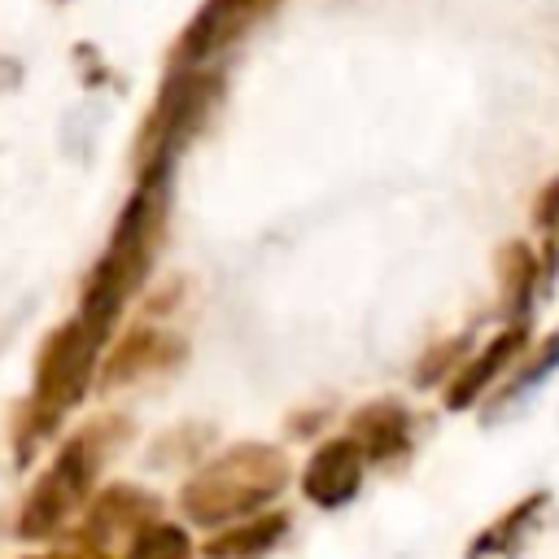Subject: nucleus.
<instances>
[{"mask_svg": "<svg viewBox=\"0 0 559 559\" xmlns=\"http://www.w3.org/2000/svg\"><path fill=\"white\" fill-rule=\"evenodd\" d=\"M166 214H170V175H135V188L122 201L114 231L105 240V253L87 271L83 293H79V310H74L105 341L114 336L122 310L148 284L157 245L166 236Z\"/></svg>", "mask_w": 559, "mask_h": 559, "instance_id": "1", "label": "nucleus"}, {"mask_svg": "<svg viewBox=\"0 0 559 559\" xmlns=\"http://www.w3.org/2000/svg\"><path fill=\"white\" fill-rule=\"evenodd\" d=\"M105 345L109 341L100 332H92L79 314L57 323L44 336V345L35 354L31 397L13 415V463L17 467H26L35 459V450L61 428V419L87 397V389L96 384Z\"/></svg>", "mask_w": 559, "mask_h": 559, "instance_id": "2", "label": "nucleus"}, {"mask_svg": "<svg viewBox=\"0 0 559 559\" xmlns=\"http://www.w3.org/2000/svg\"><path fill=\"white\" fill-rule=\"evenodd\" d=\"M127 441H131V419L127 415H96L74 437H66L57 445L52 463L31 480L26 498L17 502L13 533L22 542H48V537H57L87 507V493H92L100 467Z\"/></svg>", "mask_w": 559, "mask_h": 559, "instance_id": "3", "label": "nucleus"}, {"mask_svg": "<svg viewBox=\"0 0 559 559\" xmlns=\"http://www.w3.org/2000/svg\"><path fill=\"white\" fill-rule=\"evenodd\" d=\"M288 480H293V463L280 445L236 441L183 480L179 511L197 528H223V524L266 511L288 489Z\"/></svg>", "mask_w": 559, "mask_h": 559, "instance_id": "4", "label": "nucleus"}, {"mask_svg": "<svg viewBox=\"0 0 559 559\" xmlns=\"http://www.w3.org/2000/svg\"><path fill=\"white\" fill-rule=\"evenodd\" d=\"M223 96H227L223 70L170 66L135 135V175H170L179 153L210 127Z\"/></svg>", "mask_w": 559, "mask_h": 559, "instance_id": "5", "label": "nucleus"}, {"mask_svg": "<svg viewBox=\"0 0 559 559\" xmlns=\"http://www.w3.org/2000/svg\"><path fill=\"white\" fill-rule=\"evenodd\" d=\"M284 0H201V9L183 22L170 66H210L218 52L236 48L258 22L280 13Z\"/></svg>", "mask_w": 559, "mask_h": 559, "instance_id": "6", "label": "nucleus"}, {"mask_svg": "<svg viewBox=\"0 0 559 559\" xmlns=\"http://www.w3.org/2000/svg\"><path fill=\"white\" fill-rule=\"evenodd\" d=\"M188 358V341L153 319L127 328L105 354H100V371H96V384L105 393H118V389H131L140 380H153V376H166L175 371L179 362Z\"/></svg>", "mask_w": 559, "mask_h": 559, "instance_id": "7", "label": "nucleus"}, {"mask_svg": "<svg viewBox=\"0 0 559 559\" xmlns=\"http://www.w3.org/2000/svg\"><path fill=\"white\" fill-rule=\"evenodd\" d=\"M153 520H162V502L148 489L131 485V480H114V485H105L100 493L87 498L83 524L74 528V542L109 555L114 546H127Z\"/></svg>", "mask_w": 559, "mask_h": 559, "instance_id": "8", "label": "nucleus"}, {"mask_svg": "<svg viewBox=\"0 0 559 559\" xmlns=\"http://www.w3.org/2000/svg\"><path fill=\"white\" fill-rule=\"evenodd\" d=\"M528 349V323H502L480 349H472L463 358V367L445 380V411H472L485 393L498 389V380L507 376V367H515V358Z\"/></svg>", "mask_w": 559, "mask_h": 559, "instance_id": "9", "label": "nucleus"}, {"mask_svg": "<svg viewBox=\"0 0 559 559\" xmlns=\"http://www.w3.org/2000/svg\"><path fill=\"white\" fill-rule=\"evenodd\" d=\"M362 476H367L362 450L349 437H328V441L314 445V454L301 467V493H306V502H314L323 511H336V507L358 498Z\"/></svg>", "mask_w": 559, "mask_h": 559, "instance_id": "10", "label": "nucleus"}, {"mask_svg": "<svg viewBox=\"0 0 559 559\" xmlns=\"http://www.w3.org/2000/svg\"><path fill=\"white\" fill-rule=\"evenodd\" d=\"M411 432H415V419L411 411L397 402V397H376L367 406H358L349 415V441L362 450L367 463H397L411 454Z\"/></svg>", "mask_w": 559, "mask_h": 559, "instance_id": "11", "label": "nucleus"}, {"mask_svg": "<svg viewBox=\"0 0 559 559\" xmlns=\"http://www.w3.org/2000/svg\"><path fill=\"white\" fill-rule=\"evenodd\" d=\"M498 271V310L502 323H528L542 297V280L550 275L546 262L537 258V249L528 240H507L493 258Z\"/></svg>", "mask_w": 559, "mask_h": 559, "instance_id": "12", "label": "nucleus"}, {"mask_svg": "<svg viewBox=\"0 0 559 559\" xmlns=\"http://www.w3.org/2000/svg\"><path fill=\"white\" fill-rule=\"evenodd\" d=\"M546 507H550V493H546V489L524 493L515 507H507L498 520H489V524L472 537V546H467L463 559H515V555L524 550V542L537 533Z\"/></svg>", "mask_w": 559, "mask_h": 559, "instance_id": "13", "label": "nucleus"}, {"mask_svg": "<svg viewBox=\"0 0 559 559\" xmlns=\"http://www.w3.org/2000/svg\"><path fill=\"white\" fill-rule=\"evenodd\" d=\"M559 371V328H550L537 345H528L520 358H515V371L507 376V380H498V389H493V402H489V411H485V419L493 424V419H502V415H511L515 406H524L550 376Z\"/></svg>", "mask_w": 559, "mask_h": 559, "instance_id": "14", "label": "nucleus"}, {"mask_svg": "<svg viewBox=\"0 0 559 559\" xmlns=\"http://www.w3.org/2000/svg\"><path fill=\"white\" fill-rule=\"evenodd\" d=\"M284 537H288V515L284 511H258V515H245L236 524H223L201 546V555L205 559H262Z\"/></svg>", "mask_w": 559, "mask_h": 559, "instance_id": "15", "label": "nucleus"}, {"mask_svg": "<svg viewBox=\"0 0 559 559\" xmlns=\"http://www.w3.org/2000/svg\"><path fill=\"white\" fill-rule=\"evenodd\" d=\"M122 559H192V537L179 524L153 520L122 546Z\"/></svg>", "mask_w": 559, "mask_h": 559, "instance_id": "16", "label": "nucleus"}, {"mask_svg": "<svg viewBox=\"0 0 559 559\" xmlns=\"http://www.w3.org/2000/svg\"><path fill=\"white\" fill-rule=\"evenodd\" d=\"M467 345H472V332H459V336L432 345V349L419 358V367H415V384H419V389H437L441 380H450V376L463 367Z\"/></svg>", "mask_w": 559, "mask_h": 559, "instance_id": "17", "label": "nucleus"}, {"mask_svg": "<svg viewBox=\"0 0 559 559\" xmlns=\"http://www.w3.org/2000/svg\"><path fill=\"white\" fill-rule=\"evenodd\" d=\"M210 441V428L201 424H183L175 432H166L157 445H153V463H183V459H197V450Z\"/></svg>", "mask_w": 559, "mask_h": 559, "instance_id": "18", "label": "nucleus"}, {"mask_svg": "<svg viewBox=\"0 0 559 559\" xmlns=\"http://www.w3.org/2000/svg\"><path fill=\"white\" fill-rule=\"evenodd\" d=\"M533 227L542 231L546 253H555V245H559V175L537 188V197H533Z\"/></svg>", "mask_w": 559, "mask_h": 559, "instance_id": "19", "label": "nucleus"}, {"mask_svg": "<svg viewBox=\"0 0 559 559\" xmlns=\"http://www.w3.org/2000/svg\"><path fill=\"white\" fill-rule=\"evenodd\" d=\"M26 559H109V555H100V550H92V546H83V542H70V546H61V550L26 555Z\"/></svg>", "mask_w": 559, "mask_h": 559, "instance_id": "20", "label": "nucleus"}, {"mask_svg": "<svg viewBox=\"0 0 559 559\" xmlns=\"http://www.w3.org/2000/svg\"><path fill=\"white\" fill-rule=\"evenodd\" d=\"M17 83H22V66L0 52V92H9V87H17Z\"/></svg>", "mask_w": 559, "mask_h": 559, "instance_id": "21", "label": "nucleus"}]
</instances>
